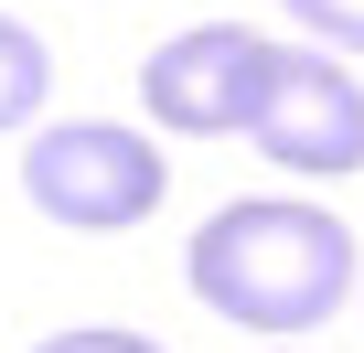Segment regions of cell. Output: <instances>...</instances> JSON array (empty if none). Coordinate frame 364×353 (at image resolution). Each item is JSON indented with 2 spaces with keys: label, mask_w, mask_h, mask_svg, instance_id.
I'll return each instance as SVG.
<instances>
[{
  "label": "cell",
  "mask_w": 364,
  "mask_h": 353,
  "mask_svg": "<svg viewBox=\"0 0 364 353\" xmlns=\"http://www.w3.org/2000/svg\"><path fill=\"white\" fill-rule=\"evenodd\" d=\"M43 353H161V342H139V332H54Z\"/></svg>",
  "instance_id": "cell-7"
},
{
  "label": "cell",
  "mask_w": 364,
  "mask_h": 353,
  "mask_svg": "<svg viewBox=\"0 0 364 353\" xmlns=\"http://www.w3.org/2000/svg\"><path fill=\"white\" fill-rule=\"evenodd\" d=\"M43 86H54V54H43V33H22L11 11H0V129H22V118L43 107Z\"/></svg>",
  "instance_id": "cell-5"
},
{
  "label": "cell",
  "mask_w": 364,
  "mask_h": 353,
  "mask_svg": "<svg viewBox=\"0 0 364 353\" xmlns=\"http://www.w3.org/2000/svg\"><path fill=\"white\" fill-rule=\"evenodd\" d=\"M182 278H193L204 310H225L247 332H311V321H332L353 300V236L321 204L257 193V204H225V214L193 225Z\"/></svg>",
  "instance_id": "cell-1"
},
{
  "label": "cell",
  "mask_w": 364,
  "mask_h": 353,
  "mask_svg": "<svg viewBox=\"0 0 364 353\" xmlns=\"http://www.w3.org/2000/svg\"><path fill=\"white\" fill-rule=\"evenodd\" d=\"M279 11H300L332 54H364V0H279Z\"/></svg>",
  "instance_id": "cell-6"
},
{
  "label": "cell",
  "mask_w": 364,
  "mask_h": 353,
  "mask_svg": "<svg viewBox=\"0 0 364 353\" xmlns=\"http://www.w3.org/2000/svg\"><path fill=\"white\" fill-rule=\"evenodd\" d=\"M22 193H33L54 225H75V236H118V225H139V214L171 193V171H161V150H150L139 129L75 118V129H43V139H33Z\"/></svg>",
  "instance_id": "cell-2"
},
{
  "label": "cell",
  "mask_w": 364,
  "mask_h": 353,
  "mask_svg": "<svg viewBox=\"0 0 364 353\" xmlns=\"http://www.w3.org/2000/svg\"><path fill=\"white\" fill-rule=\"evenodd\" d=\"M247 139L279 171H364V86L311 43H257Z\"/></svg>",
  "instance_id": "cell-3"
},
{
  "label": "cell",
  "mask_w": 364,
  "mask_h": 353,
  "mask_svg": "<svg viewBox=\"0 0 364 353\" xmlns=\"http://www.w3.org/2000/svg\"><path fill=\"white\" fill-rule=\"evenodd\" d=\"M247 86H257V33L247 22H193L139 65V107L182 139H225L247 129Z\"/></svg>",
  "instance_id": "cell-4"
}]
</instances>
